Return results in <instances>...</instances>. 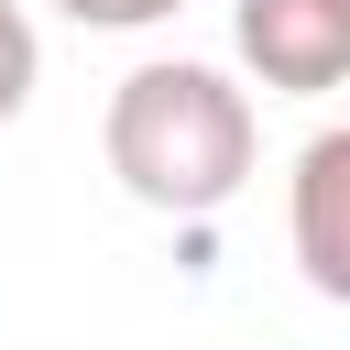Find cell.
<instances>
[{
    "label": "cell",
    "mask_w": 350,
    "mask_h": 350,
    "mask_svg": "<svg viewBox=\"0 0 350 350\" xmlns=\"http://www.w3.org/2000/svg\"><path fill=\"white\" fill-rule=\"evenodd\" d=\"M284 241H295V273L328 306H350V120H328L295 153V175H284Z\"/></svg>",
    "instance_id": "obj_3"
},
{
    "label": "cell",
    "mask_w": 350,
    "mask_h": 350,
    "mask_svg": "<svg viewBox=\"0 0 350 350\" xmlns=\"http://www.w3.org/2000/svg\"><path fill=\"white\" fill-rule=\"evenodd\" d=\"M98 142H109V175H120L142 208L208 219V208H230L241 175H252V98H241L219 66H197V55H153V66H131V77L109 88Z\"/></svg>",
    "instance_id": "obj_1"
},
{
    "label": "cell",
    "mask_w": 350,
    "mask_h": 350,
    "mask_svg": "<svg viewBox=\"0 0 350 350\" xmlns=\"http://www.w3.org/2000/svg\"><path fill=\"white\" fill-rule=\"evenodd\" d=\"M33 77H44V44H33V22H22V0H0V120H22V98H33Z\"/></svg>",
    "instance_id": "obj_4"
},
{
    "label": "cell",
    "mask_w": 350,
    "mask_h": 350,
    "mask_svg": "<svg viewBox=\"0 0 350 350\" xmlns=\"http://www.w3.org/2000/svg\"><path fill=\"white\" fill-rule=\"evenodd\" d=\"M66 22H88V33H142V22H175L186 0H55Z\"/></svg>",
    "instance_id": "obj_5"
},
{
    "label": "cell",
    "mask_w": 350,
    "mask_h": 350,
    "mask_svg": "<svg viewBox=\"0 0 350 350\" xmlns=\"http://www.w3.org/2000/svg\"><path fill=\"white\" fill-rule=\"evenodd\" d=\"M241 66L273 98H328L350 88V0H241L230 11Z\"/></svg>",
    "instance_id": "obj_2"
}]
</instances>
